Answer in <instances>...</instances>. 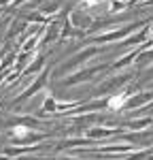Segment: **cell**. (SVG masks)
<instances>
[{"label": "cell", "mask_w": 153, "mask_h": 160, "mask_svg": "<svg viewBox=\"0 0 153 160\" xmlns=\"http://www.w3.org/2000/svg\"><path fill=\"white\" fill-rule=\"evenodd\" d=\"M83 2H85V4H89V7H91V4H96V2H98V0H83Z\"/></svg>", "instance_id": "3"}, {"label": "cell", "mask_w": 153, "mask_h": 160, "mask_svg": "<svg viewBox=\"0 0 153 160\" xmlns=\"http://www.w3.org/2000/svg\"><path fill=\"white\" fill-rule=\"evenodd\" d=\"M126 100H128L126 94H117V96H113V98L109 100V107H111L113 111H119L121 107H123V102H126Z\"/></svg>", "instance_id": "1"}, {"label": "cell", "mask_w": 153, "mask_h": 160, "mask_svg": "<svg viewBox=\"0 0 153 160\" xmlns=\"http://www.w3.org/2000/svg\"><path fill=\"white\" fill-rule=\"evenodd\" d=\"M28 132H30V130H28L26 126H15V128H13V135L15 137H26Z\"/></svg>", "instance_id": "2"}]
</instances>
